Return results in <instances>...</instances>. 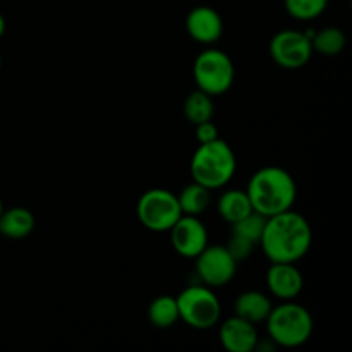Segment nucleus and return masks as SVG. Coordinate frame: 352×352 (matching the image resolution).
Masks as SVG:
<instances>
[{
	"instance_id": "obj_1",
	"label": "nucleus",
	"mask_w": 352,
	"mask_h": 352,
	"mask_svg": "<svg viewBox=\"0 0 352 352\" xmlns=\"http://www.w3.org/2000/svg\"><path fill=\"white\" fill-rule=\"evenodd\" d=\"M311 226L291 208L268 217L258 244L270 263H298L311 250Z\"/></svg>"
},
{
	"instance_id": "obj_2",
	"label": "nucleus",
	"mask_w": 352,
	"mask_h": 352,
	"mask_svg": "<svg viewBox=\"0 0 352 352\" xmlns=\"http://www.w3.org/2000/svg\"><path fill=\"white\" fill-rule=\"evenodd\" d=\"M246 195L254 212L263 217H274L287 212L298 198V186L294 177L285 168L263 167L251 175Z\"/></svg>"
},
{
	"instance_id": "obj_3",
	"label": "nucleus",
	"mask_w": 352,
	"mask_h": 352,
	"mask_svg": "<svg viewBox=\"0 0 352 352\" xmlns=\"http://www.w3.org/2000/svg\"><path fill=\"white\" fill-rule=\"evenodd\" d=\"M236 168L237 160L232 148L220 138L199 144L189 164L192 181L205 186L210 191L226 188L232 181Z\"/></svg>"
},
{
	"instance_id": "obj_4",
	"label": "nucleus",
	"mask_w": 352,
	"mask_h": 352,
	"mask_svg": "<svg viewBox=\"0 0 352 352\" xmlns=\"http://www.w3.org/2000/svg\"><path fill=\"white\" fill-rule=\"evenodd\" d=\"M265 322L272 342L285 349L305 346L315 329L311 313L296 301H282V305L272 308Z\"/></svg>"
},
{
	"instance_id": "obj_5",
	"label": "nucleus",
	"mask_w": 352,
	"mask_h": 352,
	"mask_svg": "<svg viewBox=\"0 0 352 352\" xmlns=\"http://www.w3.org/2000/svg\"><path fill=\"white\" fill-rule=\"evenodd\" d=\"M179 308V320L195 330H210L220 322L222 305L212 287L189 285L175 298Z\"/></svg>"
},
{
	"instance_id": "obj_6",
	"label": "nucleus",
	"mask_w": 352,
	"mask_h": 352,
	"mask_svg": "<svg viewBox=\"0 0 352 352\" xmlns=\"http://www.w3.org/2000/svg\"><path fill=\"white\" fill-rule=\"evenodd\" d=\"M192 78L196 88L210 96L223 95L232 88L236 78L232 58L219 48L203 50L192 64Z\"/></svg>"
},
{
	"instance_id": "obj_7",
	"label": "nucleus",
	"mask_w": 352,
	"mask_h": 352,
	"mask_svg": "<svg viewBox=\"0 0 352 352\" xmlns=\"http://www.w3.org/2000/svg\"><path fill=\"white\" fill-rule=\"evenodd\" d=\"M138 220L151 232H168L182 217L177 195L164 188L148 189L138 199Z\"/></svg>"
},
{
	"instance_id": "obj_8",
	"label": "nucleus",
	"mask_w": 352,
	"mask_h": 352,
	"mask_svg": "<svg viewBox=\"0 0 352 352\" xmlns=\"http://www.w3.org/2000/svg\"><path fill=\"white\" fill-rule=\"evenodd\" d=\"M268 50L275 64L289 71L305 67L315 54L311 47V38L306 31L298 30H282L275 33L268 45Z\"/></svg>"
},
{
	"instance_id": "obj_9",
	"label": "nucleus",
	"mask_w": 352,
	"mask_h": 352,
	"mask_svg": "<svg viewBox=\"0 0 352 352\" xmlns=\"http://www.w3.org/2000/svg\"><path fill=\"white\" fill-rule=\"evenodd\" d=\"M196 260V274L205 285L212 289L229 284L237 272V261L226 246H206Z\"/></svg>"
},
{
	"instance_id": "obj_10",
	"label": "nucleus",
	"mask_w": 352,
	"mask_h": 352,
	"mask_svg": "<svg viewBox=\"0 0 352 352\" xmlns=\"http://www.w3.org/2000/svg\"><path fill=\"white\" fill-rule=\"evenodd\" d=\"M168 232H170L172 248L182 258L195 260L208 246V230L199 217L182 215Z\"/></svg>"
},
{
	"instance_id": "obj_11",
	"label": "nucleus",
	"mask_w": 352,
	"mask_h": 352,
	"mask_svg": "<svg viewBox=\"0 0 352 352\" xmlns=\"http://www.w3.org/2000/svg\"><path fill=\"white\" fill-rule=\"evenodd\" d=\"M186 31L196 43L213 45L222 38L223 21L213 7L198 6L186 17Z\"/></svg>"
},
{
	"instance_id": "obj_12",
	"label": "nucleus",
	"mask_w": 352,
	"mask_h": 352,
	"mask_svg": "<svg viewBox=\"0 0 352 352\" xmlns=\"http://www.w3.org/2000/svg\"><path fill=\"white\" fill-rule=\"evenodd\" d=\"M267 287L278 301H294L305 287V278L296 263H272L267 272Z\"/></svg>"
},
{
	"instance_id": "obj_13",
	"label": "nucleus",
	"mask_w": 352,
	"mask_h": 352,
	"mask_svg": "<svg viewBox=\"0 0 352 352\" xmlns=\"http://www.w3.org/2000/svg\"><path fill=\"white\" fill-rule=\"evenodd\" d=\"M219 339L227 352H253L260 344L256 325L236 315L220 325Z\"/></svg>"
},
{
	"instance_id": "obj_14",
	"label": "nucleus",
	"mask_w": 352,
	"mask_h": 352,
	"mask_svg": "<svg viewBox=\"0 0 352 352\" xmlns=\"http://www.w3.org/2000/svg\"><path fill=\"white\" fill-rule=\"evenodd\" d=\"M272 308L274 305L267 294L258 291H246L237 296L236 302H234V315L256 325L268 318Z\"/></svg>"
},
{
	"instance_id": "obj_15",
	"label": "nucleus",
	"mask_w": 352,
	"mask_h": 352,
	"mask_svg": "<svg viewBox=\"0 0 352 352\" xmlns=\"http://www.w3.org/2000/svg\"><path fill=\"white\" fill-rule=\"evenodd\" d=\"M34 226V215L23 206H14L0 213V234L7 239H24L33 232Z\"/></svg>"
},
{
	"instance_id": "obj_16",
	"label": "nucleus",
	"mask_w": 352,
	"mask_h": 352,
	"mask_svg": "<svg viewBox=\"0 0 352 352\" xmlns=\"http://www.w3.org/2000/svg\"><path fill=\"white\" fill-rule=\"evenodd\" d=\"M217 210H219L220 219L226 220L230 226L254 212L246 191H243V189H229V191L223 192L217 201Z\"/></svg>"
},
{
	"instance_id": "obj_17",
	"label": "nucleus",
	"mask_w": 352,
	"mask_h": 352,
	"mask_svg": "<svg viewBox=\"0 0 352 352\" xmlns=\"http://www.w3.org/2000/svg\"><path fill=\"white\" fill-rule=\"evenodd\" d=\"M177 199L179 205H181L182 215L199 217L208 210L210 203H212V191L192 181L191 184L184 186V189L177 195Z\"/></svg>"
},
{
	"instance_id": "obj_18",
	"label": "nucleus",
	"mask_w": 352,
	"mask_h": 352,
	"mask_svg": "<svg viewBox=\"0 0 352 352\" xmlns=\"http://www.w3.org/2000/svg\"><path fill=\"white\" fill-rule=\"evenodd\" d=\"M311 38L313 52L325 57H336L346 48V34L339 28H323L318 31H306Z\"/></svg>"
},
{
	"instance_id": "obj_19",
	"label": "nucleus",
	"mask_w": 352,
	"mask_h": 352,
	"mask_svg": "<svg viewBox=\"0 0 352 352\" xmlns=\"http://www.w3.org/2000/svg\"><path fill=\"white\" fill-rule=\"evenodd\" d=\"M148 320L157 329H170L179 322L177 301L172 296H158L148 306Z\"/></svg>"
},
{
	"instance_id": "obj_20",
	"label": "nucleus",
	"mask_w": 352,
	"mask_h": 352,
	"mask_svg": "<svg viewBox=\"0 0 352 352\" xmlns=\"http://www.w3.org/2000/svg\"><path fill=\"white\" fill-rule=\"evenodd\" d=\"M182 112H184L186 119L191 124H195V126L196 124L206 122V120H212L213 113H215L213 96L196 88V91L189 93L188 98L184 100Z\"/></svg>"
},
{
	"instance_id": "obj_21",
	"label": "nucleus",
	"mask_w": 352,
	"mask_h": 352,
	"mask_svg": "<svg viewBox=\"0 0 352 352\" xmlns=\"http://www.w3.org/2000/svg\"><path fill=\"white\" fill-rule=\"evenodd\" d=\"M289 16L298 21H311L322 16L329 7V0H284Z\"/></svg>"
},
{
	"instance_id": "obj_22",
	"label": "nucleus",
	"mask_w": 352,
	"mask_h": 352,
	"mask_svg": "<svg viewBox=\"0 0 352 352\" xmlns=\"http://www.w3.org/2000/svg\"><path fill=\"white\" fill-rule=\"evenodd\" d=\"M265 222H267V217L260 215L258 212H251L239 222L232 223V234L244 237L253 244H258L261 239V234H263Z\"/></svg>"
},
{
	"instance_id": "obj_23",
	"label": "nucleus",
	"mask_w": 352,
	"mask_h": 352,
	"mask_svg": "<svg viewBox=\"0 0 352 352\" xmlns=\"http://www.w3.org/2000/svg\"><path fill=\"white\" fill-rule=\"evenodd\" d=\"M256 246V244H253L251 241L244 239V237L241 236H236V234H232L230 236V241L229 244H227V250H229V253L232 254L234 260L239 263V261H244L250 258V254L253 253V248Z\"/></svg>"
},
{
	"instance_id": "obj_24",
	"label": "nucleus",
	"mask_w": 352,
	"mask_h": 352,
	"mask_svg": "<svg viewBox=\"0 0 352 352\" xmlns=\"http://www.w3.org/2000/svg\"><path fill=\"white\" fill-rule=\"evenodd\" d=\"M196 140L199 144L210 143V141L219 138V127L213 124V120H206V122L196 124Z\"/></svg>"
},
{
	"instance_id": "obj_25",
	"label": "nucleus",
	"mask_w": 352,
	"mask_h": 352,
	"mask_svg": "<svg viewBox=\"0 0 352 352\" xmlns=\"http://www.w3.org/2000/svg\"><path fill=\"white\" fill-rule=\"evenodd\" d=\"M3 33H6V19H3V16L0 14V38L3 36Z\"/></svg>"
},
{
	"instance_id": "obj_26",
	"label": "nucleus",
	"mask_w": 352,
	"mask_h": 352,
	"mask_svg": "<svg viewBox=\"0 0 352 352\" xmlns=\"http://www.w3.org/2000/svg\"><path fill=\"white\" fill-rule=\"evenodd\" d=\"M3 212V205H2V199H0V213Z\"/></svg>"
},
{
	"instance_id": "obj_27",
	"label": "nucleus",
	"mask_w": 352,
	"mask_h": 352,
	"mask_svg": "<svg viewBox=\"0 0 352 352\" xmlns=\"http://www.w3.org/2000/svg\"><path fill=\"white\" fill-rule=\"evenodd\" d=\"M0 67H2V55H0Z\"/></svg>"
}]
</instances>
